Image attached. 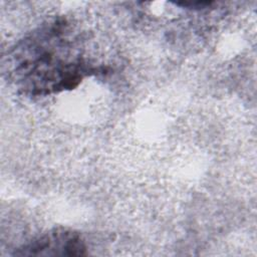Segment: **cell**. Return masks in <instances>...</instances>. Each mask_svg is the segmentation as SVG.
Wrapping results in <instances>:
<instances>
[{"instance_id":"1","label":"cell","mask_w":257,"mask_h":257,"mask_svg":"<svg viewBox=\"0 0 257 257\" xmlns=\"http://www.w3.org/2000/svg\"><path fill=\"white\" fill-rule=\"evenodd\" d=\"M6 71L16 88L29 96L72 89L97 68L83 53L80 39L64 19L41 25L8 52Z\"/></svg>"},{"instance_id":"2","label":"cell","mask_w":257,"mask_h":257,"mask_svg":"<svg viewBox=\"0 0 257 257\" xmlns=\"http://www.w3.org/2000/svg\"><path fill=\"white\" fill-rule=\"evenodd\" d=\"M81 235L66 228H54L15 250L16 256H81L86 254Z\"/></svg>"}]
</instances>
